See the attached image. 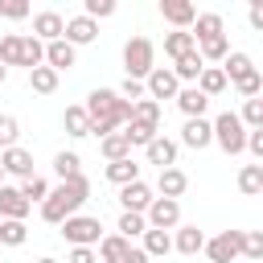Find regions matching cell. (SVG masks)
Returning a JSON list of instances; mask_svg holds the SVG:
<instances>
[{"mask_svg": "<svg viewBox=\"0 0 263 263\" xmlns=\"http://www.w3.org/2000/svg\"><path fill=\"white\" fill-rule=\"evenodd\" d=\"M0 62L4 66H21V33L0 37Z\"/></svg>", "mask_w": 263, "mask_h": 263, "instance_id": "cell-40", "label": "cell"}, {"mask_svg": "<svg viewBox=\"0 0 263 263\" xmlns=\"http://www.w3.org/2000/svg\"><path fill=\"white\" fill-rule=\"evenodd\" d=\"M99 152L107 156V164H111V160H127V156H132V140H127L123 132H115V136L99 140Z\"/></svg>", "mask_w": 263, "mask_h": 263, "instance_id": "cell-29", "label": "cell"}, {"mask_svg": "<svg viewBox=\"0 0 263 263\" xmlns=\"http://www.w3.org/2000/svg\"><path fill=\"white\" fill-rule=\"evenodd\" d=\"M29 86H33L37 95H53V90H58V70H53V66H37V70H29Z\"/></svg>", "mask_w": 263, "mask_h": 263, "instance_id": "cell-33", "label": "cell"}, {"mask_svg": "<svg viewBox=\"0 0 263 263\" xmlns=\"http://www.w3.org/2000/svg\"><path fill=\"white\" fill-rule=\"evenodd\" d=\"M247 123L238 119V111H222L218 119H214V144L226 152V156H242L247 152Z\"/></svg>", "mask_w": 263, "mask_h": 263, "instance_id": "cell-2", "label": "cell"}, {"mask_svg": "<svg viewBox=\"0 0 263 263\" xmlns=\"http://www.w3.org/2000/svg\"><path fill=\"white\" fill-rule=\"evenodd\" d=\"M29 210H33V205L25 201L21 185H4V189H0V222H25Z\"/></svg>", "mask_w": 263, "mask_h": 263, "instance_id": "cell-8", "label": "cell"}, {"mask_svg": "<svg viewBox=\"0 0 263 263\" xmlns=\"http://www.w3.org/2000/svg\"><path fill=\"white\" fill-rule=\"evenodd\" d=\"M21 193H25V201H29V205H33V201H37V205H45V197H49L53 189H49V181H45V177H29V181H21Z\"/></svg>", "mask_w": 263, "mask_h": 263, "instance_id": "cell-37", "label": "cell"}, {"mask_svg": "<svg viewBox=\"0 0 263 263\" xmlns=\"http://www.w3.org/2000/svg\"><path fill=\"white\" fill-rule=\"evenodd\" d=\"M247 152H251V156H255V160H259V164H263V127H259V132H251V136H247Z\"/></svg>", "mask_w": 263, "mask_h": 263, "instance_id": "cell-49", "label": "cell"}, {"mask_svg": "<svg viewBox=\"0 0 263 263\" xmlns=\"http://www.w3.org/2000/svg\"><path fill=\"white\" fill-rule=\"evenodd\" d=\"M132 247H136V242H127L123 234H103V242H99V259H103V263H123Z\"/></svg>", "mask_w": 263, "mask_h": 263, "instance_id": "cell-22", "label": "cell"}, {"mask_svg": "<svg viewBox=\"0 0 263 263\" xmlns=\"http://www.w3.org/2000/svg\"><path fill=\"white\" fill-rule=\"evenodd\" d=\"M123 136L132 140V148H148L156 136H160V127H152V123H140V119H132L127 127H123Z\"/></svg>", "mask_w": 263, "mask_h": 263, "instance_id": "cell-34", "label": "cell"}, {"mask_svg": "<svg viewBox=\"0 0 263 263\" xmlns=\"http://www.w3.org/2000/svg\"><path fill=\"white\" fill-rule=\"evenodd\" d=\"M33 37H41L45 45H49V41H62V37H66V21H62V12H53V8L37 12V16H33Z\"/></svg>", "mask_w": 263, "mask_h": 263, "instance_id": "cell-12", "label": "cell"}, {"mask_svg": "<svg viewBox=\"0 0 263 263\" xmlns=\"http://www.w3.org/2000/svg\"><path fill=\"white\" fill-rule=\"evenodd\" d=\"M86 197H90V181H86V173H78V177H70V181H58V189L45 197V205H41V218L49 222V226H62L66 218H74L82 205H86Z\"/></svg>", "mask_w": 263, "mask_h": 263, "instance_id": "cell-1", "label": "cell"}, {"mask_svg": "<svg viewBox=\"0 0 263 263\" xmlns=\"http://www.w3.org/2000/svg\"><path fill=\"white\" fill-rule=\"evenodd\" d=\"M53 173H58V181L78 177V173H82V156H78V152H58V156H53Z\"/></svg>", "mask_w": 263, "mask_h": 263, "instance_id": "cell-36", "label": "cell"}, {"mask_svg": "<svg viewBox=\"0 0 263 263\" xmlns=\"http://www.w3.org/2000/svg\"><path fill=\"white\" fill-rule=\"evenodd\" d=\"M29 226L25 222H0V247H25Z\"/></svg>", "mask_w": 263, "mask_h": 263, "instance_id": "cell-38", "label": "cell"}, {"mask_svg": "<svg viewBox=\"0 0 263 263\" xmlns=\"http://www.w3.org/2000/svg\"><path fill=\"white\" fill-rule=\"evenodd\" d=\"M62 127H66V136H74V140L90 136V115H86V107H66Z\"/></svg>", "mask_w": 263, "mask_h": 263, "instance_id": "cell-27", "label": "cell"}, {"mask_svg": "<svg viewBox=\"0 0 263 263\" xmlns=\"http://www.w3.org/2000/svg\"><path fill=\"white\" fill-rule=\"evenodd\" d=\"M181 144L193 148V152L210 148V144H214V119H185V127H181Z\"/></svg>", "mask_w": 263, "mask_h": 263, "instance_id": "cell-10", "label": "cell"}, {"mask_svg": "<svg viewBox=\"0 0 263 263\" xmlns=\"http://www.w3.org/2000/svg\"><path fill=\"white\" fill-rule=\"evenodd\" d=\"M21 66H29V70L45 66V41L41 37H33V33L21 37Z\"/></svg>", "mask_w": 263, "mask_h": 263, "instance_id": "cell-25", "label": "cell"}, {"mask_svg": "<svg viewBox=\"0 0 263 263\" xmlns=\"http://www.w3.org/2000/svg\"><path fill=\"white\" fill-rule=\"evenodd\" d=\"M164 53H168L173 62H181V58L197 53V37H193L189 29H173V33H164Z\"/></svg>", "mask_w": 263, "mask_h": 263, "instance_id": "cell-15", "label": "cell"}, {"mask_svg": "<svg viewBox=\"0 0 263 263\" xmlns=\"http://www.w3.org/2000/svg\"><path fill=\"white\" fill-rule=\"evenodd\" d=\"M160 16L173 25V29H189L193 33V21H197V8L189 0H160Z\"/></svg>", "mask_w": 263, "mask_h": 263, "instance_id": "cell-11", "label": "cell"}, {"mask_svg": "<svg viewBox=\"0 0 263 263\" xmlns=\"http://www.w3.org/2000/svg\"><path fill=\"white\" fill-rule=\"evenodd\" d=\"M197 53H201V62H205V66H210V62H226V58H230V41H226V37L197 41Z\"/></svg>", "mask_w": 263, "mask_h": 263, "instance_id": "cell-32", "label": "cell"}, {"mask_svg": "<svg viewBox=\"0 0 263 263\" xmlns=\"http://www.w3.org/2000/svg\"><path fill=\"white\" fill-rule=\"evenodd\" d=\"M62 238H66L70 247H99V242H103V226H99V218H90V214H74V218L62 222Z\"/></svg>", "mask_w": 263, "mask_h": 263, "instance_id": "cell-4", "label": "cell"}, {"mask_svg": "<svg viewBox=\"0 0 263 263\" xmlns=\"http://www.w3.org/2000/svg\"><path fill=\"white\" fill-rule=\"evenodd\" d=\"M144 156H148V164H160V168H173L177 164V140H168L164 132L144 148Z\"/></svg>", "mask_w": 263, "mask_h": 263, "instance_id": "cell-16", "label": "cell"}, {"mask_svg": "<svg viewBox=\"0 0 263 263\" xmlns=\"http://www.w3.org/2000/svg\"><path fill=\"white\" fill-rule=\"evenodd\" d=\"M16 140H21L16 115H0V152H4V148H16Z\"/></svg>", "mask_w": 263, "mask_h": 263, "instance_id": "cell-41", "label": "cell"}, {"mask_svg": "<svg viewBox=\"0 0 263 263\" xmlns=\"http://www.w3.org/2000/svg\"><path fill=\"white\" fill-rule=\"evenodd\" d=\"M226 86H230V78H226V70H222V66H205V70H201V78H197V90H201L205 99H218Z\"/></svg>", "mask_w": 263, "mask_h": 263, "instance_id": "cell-21", "label": "cell"}, {"mask_svg": "<svg viewBox=\"0 0 263 263\" xmlns=\"http://www.w3.org/2000/svg\"><path fill=\"white\" fill-rule=\"evenodd\" d=\"M37 263H58V259H49V255H41V259H37Z\"/></svg>", "mask_w": 263, "mask_h": 263, "instance_id": "cell-52", "label": "cell"}, {"mask_svg": "<svg viewBox=\"0 0 263 263\" xmlns=\"http://www.w3.org/2000/svg\"><path fill=\"white\" fill-rule=\"evenodd\" d=\"M177 107H181V115H185V119H205V107H210V99H205L197 86H181V95H177Z\"/></svg>", "mask_w": 263, "mask_h": 263, "instance_id": "cell-18", "label": "cell"}, {"mask_svg": "<svg viewBox=\"0 0 263 263\" xmlns=\"http://www.w3.org/2000/svg\"><path fill=\"white\" fill-rule=\"evenodd\" d=\"M123 263H152V259H148V251H144V247H132Z\"/></svg>", "mask_w": 263, "mask_h": 263, "instance_id": "cell-50", "label": "cell"}, {"mask_svg": "<svg viewBox=\"0 0 263 263\" xmlns=\"http://www.w3.org/2000/svg\"><path fill=\"white\" fill-rule=\"evenodd\" d=\"M242 242H247V230H222L205 242V255H210V263H234V259H242Z\"/></svg>", "mask_w": 263, "mask_h": 263, "instance_id": "cell-5", "label": "cell"}, {"mask_svg": "<svg viewBox=\"0 0 263 263\" xmlns=\"http://www.w3.org/2000/svg\"><path fill=\"white\" fill-rule=\"evenodd\" d=\"M144 251H148V259H164L173 251V234L168 230H148L144 234Z\"/></svg>", "mask_w": 263, "mask_h": 263, "instance_id": "cell-35", "label": "cell"}, {"mask_svg": "<svg viewBox=\"0 0 263 263\" xmlns=\"http://www.w3.org/2000/svg\"><path fill=\"white\" fill-rule=\"evenodd\" d=\"M4 177H8V173H4V168H0V189H4Z\"/></svg>", "mask_w": 263, "mask_h": 263, "instance_id": "cell-53", "label": "cell"}, {"mask_svg": "<svg viewBox=\"0 0 263 263\" xmlns=\"http://www.w3.org/2000/svg\"><path fill=\"white\" fill-rule=\"evenodd\" d=\"M0 168H4L8 177H21V181L37 177V173H33V152H29V148H21V144L0 152Z\"/></svg>", "mask_w": 263, "mask_h": 263, "instance_id": "cell-9", "label": "cell"}, {"mask_svg": "<svg viewBox=\"0 0 263 263\" xmlns=\"http://www.w3.org/2000/svg\"><path fill=\"white\" fill-rule=\"evenodd\" d=\"M156 189H160V197H173V201H177V197L189 189V177H185L177 164H173V168H160V177H156Z\"/></svg>", "mask_w": 263, "mask_h": 263, "instance_id": "cell-20", "label": "cell"}, {"mask_svg": "<svg viewBox=\"0 0 263 263\" xmlns=\"http://www.w3.org/2000/svg\"><path fill=\"white\" fill-rule=\"evenodd\" d=\"M148 230H177L181 226V201H173V197H156L152 205H148Z\"/></svg>", "mask_w": 263, "mask_h": 263, "instance_id": "cell-6", "label": "cell"}, {"mask_svg": "<svg viewBox=\"0 0 263 263\" xmlns=\"http://www.w3.org/2000/svg\"><path fill=\"white\" fill-rule=\"evenodd\" d=\"M201 70H205V62H201V53H189V58H181V62H173V74H177V82H189V86H197V78H201Z\"/></svg>", "mask_w": 263, "mask_h": 263, "instance_id": "cell-28", "label": "cell"}, {"mask_svg": "<svg viewBox=\"0 0 263 263\" xmlns=\"http://www.w3.org/2000/svg\"><path fill=\"white\" fill-rule=\"evenodd\" d=\"M103 173H107V181H111V185H119V189H123V185H132V181H140V164H136L132 156H127V160H111Z\"/></svg>", "mask_w": 263, "mask_h": 263, "instance_id": "cell-24", "label": "cell"}, {"mask_svg": "<svg viewBox=\"0 0 263 263\" xmlns=\"http://www.w3.org/2000/svg\"><path fill=\"white\" fill-rule=\"evenodd\" d=\"M259 99H263V95H259Z\"/></svg>", "mask_w": 263, "mask_h": 263, "instance_id": "cell-54", "label": "cell"}, {"mask_svg": "<svg viewBox=\"0 0 263 263\" xmlns=\"http://www.w3.org/2000/svg\"><path fill=\"white\" fill-rule=\"evenodd\" d=\"M115 234H123L127 242H132V238H144V234H148V218H144V214H127V210H123V214H119Z\"/></svg>", "mask_w": 263, "mask_h": 263, "instance_id": "cell-31", "label": "cell"}, {"mask_svg": "<svg viewBox=\"0 0 263 263\" xmlns=\"http://www.w3.org/2000/svg\"><path fill=\"white\" fill-rule=\"evenodd\" d=\"M144 86H148V99H156V103H160V99H177V95H181V82H177L173 66H156V70L148 74V82H144Z\"/></svg>", "mask_w": 263, "mask_h": 263, "instance_id": "cell-7", "label": "cell"}, {"mask_svg": "<svg viewBox=\"0 0 263 263\" xmlns=\"http://www.w3.org/2000/svg\"><path fill=\"white\" fill-rule=\"evenodd\" d=\"M222 70H226V78H230V82H242L247 74H255V62H251V53H242V49H230V58L222 62Z\"/></svg>", "mask_w": 263, "mask_h": 263, "instance_id": "cell-26", "label": "cell"}, {"mask_svg": "<svg viewBox=\"0 0 263 263\" xmlns=\"http://www.w3.org/2000/svg\"><path fill=\"white\" fill-rule=\"evenodd\" d=\"M0 16H8V21H25V16H29V4H25V0H0Z\"/></svg>", "mask_w": 263, "mask_h": 263, "instance_id": "cell-46", "label": "cell"}, {"mask_svg": "<svg viewBox=\"0 0 263 263\" xmlns=\"http://www.w3.org/2000/svg\"><path fill=\"white\" fill-rule=\"evenodd\" d=\"M193 37H197V41L226 37V21H222L218 12H197V21H193Z\"/></svg>", "mask_w": 263, "mask_h": 263, "instance_id": "cell-23", "label": "cell"}, {"mask_svg": "<svg viewBox=\"0 0 263 263\" xmlns=\"http://www.w3.org/2000/svg\"><path fill=\"white\" fill-rule=\"evenodd\" d=\"M4 78H8V66H4V62H0V86H4Z\"/></svg>", "mask_w": 263, "mask_h": 263, "instance_id": "cell-51", "label": "cell"}, {"mask_svg": "<svg viewBox=\"0 0 263 263\" xmlns=\"http://www.w3.org/2000/svg\"><path fill=\"white\" fill-rule=\"evenodd\" d=\"M95 37H99V21H90L86 12H78V16L66 21V41H70L74 49H78V45H90Z\"/></svg>", "mask_w": 263, "mask_h": 263, "instance_id": "cell-14", "label": "cell"}, {"mask_svg": "<svg viewBox=\"0 0 263 263\" xmlns=\"http://www.w3.org/2000/svg\"><path fill=\"white\" fill-rule=\"evenodd\" d=\"M74 62H78V49H74V45H70L66 37H62V41H49V45H45V66H53L58 74H62V70H70Z\"/></svg>", "mask_w": 263, "mask_h": 263, "instance_id": "cell-17", "label": "cell"}, {"mask_svg": "<svg viewBox=\"0 0 263 263\" xmlns=\"http://www.w3.org/2000/svg\"><path fill=\"white\" fill-rule=\"evenodd\" d=\"M123 70H127V78L148 82V74L156 70V45L148 37H127V45H123Z\"/></svg>", "mask_w": 263, "mask_h": 263, "instance_id": "cell-3", "label": "cell"}, {"mask_svg": "<svg viewBox=\"0 0 263 263\" xmlns=\"http://www.w3.org/2000/svg\"><path fill=\"white\" fill-rule=\"evenodd\" d=\"M152 201H156V197H152V189H148L144 181H132V185L119 189V205H123L127 214H148Z\"/></svg>", "mask_w": 263, "mask_h": 263, "instance_id": "cell-13", "label": "cell"}, {"mask_svg": "<svg viewBox=\"0 0 263 263\" xmlns=\"http://www.w3.org/2000/svg\"><path fill=\"white\" fill-rule=\"evenodd\" d=\"M90 21H107V16H115V0H86V8H82Z\"/></svg>", "mask_w": 263, "mask_h": 263, "instance_id": "cell-44", "label": "cell"}, {"mask_svg": "<svg viewBox=\"0 0 263 263\" xmlns=\"http://www.w3.org/2000/svg\"><path fill=\"white\" fill-rule=\"evenodd\" d=\"M66 263H99V247H70Z\"/></svg>", "mask_w": 263, "mask_h": 263, "instance_id": "cell-47", "label": "cell"}, {"mask_svg": "<svg viewBox=\"0 0 263 263\" xmlns=\"http://www.w3.org/2000/svg\"><path fill=\"white\" fill-rule=\"evenodd\" d=\"M119 95H123L127 103H140V99H148V86L136 82V78H123V82H119Z\"/></svg>", "mask_w": 263, "mask_h": 263, "instance_id": "cell-45", "label": "cell"}, {"mask_svg": "<svg viewBox=\"0 0 263 263\" xmlns=\"http://www.w3.org/2000/svg\"><path fill=\"white\" fill-rule=\"evenodd\" d=\"M238 193H242V197L263 193V164H242V168H238Z\"/></svg>", "mask_w": 263, "mask_h": 263, "instance_id": "cell-30", "label": "cell"}, {"mask_svg": "<svg viewBox=\"0 0 263 263\" xmlns=\"http://www.w3.org/2000/svg\"><path fill=\"white\" fill-rule=\"evenodd\" d=\"M234 90L242 95V103H247V99H259V95H263V74H259V70H255V74H247L242 82H234Z\"/></svg>", "mask_w": 263, "mask_h": 263, "instance_id": "cell-42", "label": "cell"}, {"mask_svg": "<svg viewBox=\"0 0 263 263\" xmlns=\"http://www.w3.org/2000/svg\"><path fill=\"white\" fill-rule=\"evenodd\" d=\"M205 234L197 230V226H177V234H173V251L177 255H197V251H205Z\"/></svg>", "mask_w": 263, "mask_h": 263, "instance_id": "cell-19", "label": "cell"}, {"mask_svg": "<svg viewBox=\"0 0 263 263\" xmlns=\"http://www.w3.org/2000/svg\"><path fill=\"white\" fill-rule=\"evenodd\" d=\"M247 21H251L255 33H263V0H251L247 4Z\"/></svg>", "mask_w": 263, "mask_h": 263, "instance_id": "cell-48", "label": "cell"}, {"mask_svg": "<svg viewBox=\"0 0 263 263\" xmlns=\"http://www.w3.org/2000/svg\"><path fill=\"white\" fill-rule=\"evenodd\" d=\"M242 259H251V263H263V230H247Z\"/></svg>", "mask_w": 263, "mask_h": 263, "instance_id": "cell-43", "label": "cell"}, {"mask_svg": "<svg viewBox=\"0 0 263 263\" xmlns=\"http://www.w3.org/2000/svg\"><path fill=\"white\" fill-rule=\"evenodd\" d=\"M132 119L160 127V103H156V99H140V103H136V111H132Z\"/></svg>", "mask_w": 263, "mask_h": 263, "instance_id": "cell-39", "label": "cell"}]
</instances>
